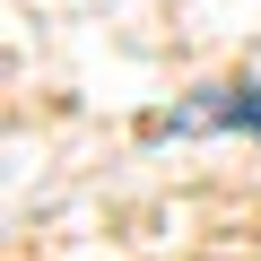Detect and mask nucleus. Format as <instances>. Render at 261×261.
Wrapping results in <instances>:
<instances>
[{
	"label": "nucleus",
	"mask_w": 261,
	"mask_h": 261,
	"mask_svg": "<svg viewBox=\"0 0 261 261\" xmlns=\"http://www.w3.org/2000/svg\"><path fill=\"white\" fill-rule=\"evenodd\" d=\"M218 122H235V130H252V140H261V87H209L200 105L166 113L157 130H218Z\"/></svg>",
	"instance_id": "nucleus-1"
}]
</instances>
